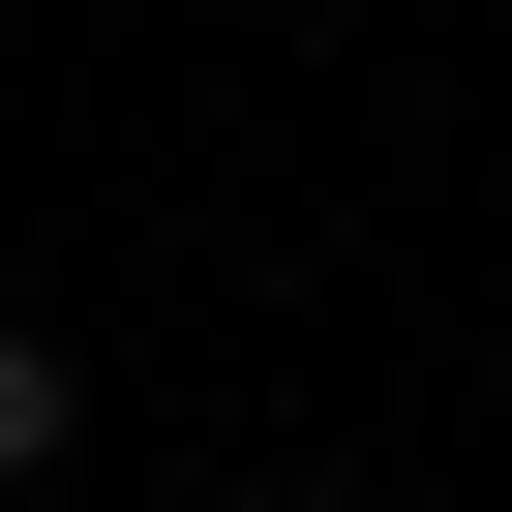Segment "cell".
<instances>
[{
    "label": "cell",
    "mask_w": 512,
    "mask_h": 512,
    "mask_svg": "<svg viewBox=\"0 0 512 512\" xmlns=\"http://www.w3.org/2000/svg\"><path fill=\"white\" fill-rule=\"evenodd\" d=\"M31 452H61V332H0V482H31Z\"/></svg>",
    "instance_id": "6da1fadb"
}]
</instances>
